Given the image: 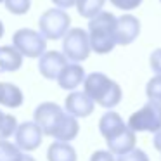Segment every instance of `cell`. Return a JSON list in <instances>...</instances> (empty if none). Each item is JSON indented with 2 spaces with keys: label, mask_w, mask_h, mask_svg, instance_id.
Returning <instances> with one entry per match:
<instances>
[{
  "label": "cell",
  "mask_w": 161,
  "mask_h": 161,
  "mask_svg": "<svg viewBox=\"0 0 161 161\" xmlns=\"http://www.w3.org/2000/svg\"><path fill=\"white\" fill-rule=\"evenodd\" d=\"M109 2L121 11H133L142 4V0H109Z\"/></svg>",
  "instance_id": "24"
},
{
  "label": "cell",
  "mask_w": 161,
  "mask_h": 161,
  "mask_svg": "<svg viewBox=\"0 0 161 161\" xmlns=\"http://www.w3.org/2000/svg\"><path fill=\"white\" fill-rule=\"evenodd\" d=\"M146 95L149 101L161 102V75H156L154 78H151L146 85Z\"/></svg>",
  "instance_id": "21"
},
{
  "label": "cell",
  "mask_w": 161,
  "mask_h": 161,
  "mask_svg": "<svg viewBox=\"0 0 161 161\" xmlns=\"http://www.w3.org/2000/svg\"><path fill=\"white\" fill-rule=\"evenodd\" d=\"M63 52L68 56V59L73 63H81L88 59L92 52L90 36L83 28H73L66 33L63 42Z\"/></svg>",
  "instance_id": "6"
},
{
  "label": "cell",
  "mask_w": 161,
  "mask_h": 161,
  "mask_svg": "<svg viewBox=\"0 0 161 161\" xmlns=\"http://www.w3.org/2000/svg\"><path fill=\"white\" fill-rule=\"evenodd\" d=\"M18 144H11L7 139H0V161H21L25 154Z\"/></svg>",
  "instance_id": "19"
},
{
  "label": "cell",
  "mask_w": 161,
  "mask_h": 161,
  "mask_svg": "<svg viewBox=\"0 0 161 161\" xmlns=\"http://www.w3.org/2000/svg\"><path fill=\"white\" fill-rule=\"evenodd\" d=\"M140 33V21L132 14H125L118 18V28H116V40L118 45H128L135 42Z\"/></svg>",
  "instance_id": "11"
},
{
  "label": "cell",
  "mask_w": 161,
  "mask_h": 161,
  "mask_svg": "<svg viewBox=\"0 0 161 161\" xmlns=\"http://www.w3.org/2000/svg\"><path fill=\"white\" fill-rule=\"evenodd\" d=\"M85 81V69L80 66L78 63H73V64H68L61 75L57 76V83H59L61 88L64 90H75L80 83Z\"/></svg>",
  "instance_id": "12"
},
{
  "label": "cell",
  "mask_w": 161,
  "mask_h": 161,
  "mask_svg": "<svg viewBox=\"0 0 161 161\" xmlns=\"http://www.w3.org/2000/svg\"><path fill=\"white\" fill-rule=\"evenodd\" d=\"M38 25H40L42 35L47 40H59V38H64L66 33L69 31L71 19L64 12V9L57 7V9H49V11L43 12Z\"/></svg>",
  "instance_id": "5"
},
{
  "label": "cell",
  "mask_w": 161,
  "mask_h": 161,
  "mask_svg": "<svg viewBox=\"0 0 161 161\" xmlns=\"http://www.w3.org/2000/svg\"><path fill=\"white\" fill-rule=\"evenodd\" d=\"M12 43L21 50L23 56L26 57H40L47 49L45 36L42 35V31L36 33L30 28L18 30L12 36Z\"/></svg>",
  "instance_id": "7"
},
{
  "label": "cell",
  "mask_w": 161,
  "mask_h": 161,
  "mask_svg": "<svg viewBox=\"0 0 161 161\" xmlns=\"http://www.w3.org/2000/svg\"><path fill=\"white\" fill-rule=\"evenodd\" d=\"M2 118H4V113L0 111V121H2Z\"/></svg>",
  "instance_id": "32"
},
{
  "label": "cell",
  "mask_w": 161,
  "mask_h": 161,
  "mask_svg": "<svg viewBox=\"0 0 161 161\" xmlns=\"http://www.w3.org/2000/svg\"><path fill=\"white\" fill-rule=\"evenodd\" d=\"M90 161H116L111 151H95L92 154Z\"/></svg>",
  "instance_id": "26"
},
{
  "label": "cell",
  "mask_w": 161,
  "mask_h": 161,
  "mask_svg": "<svg viewBox=\"0 0 161 161\" xmlns=\"http://www.w3.org/2000/svg\"><path fill=\"white\" fill-rule=\"evenodd\" d=\"M116 161H149V156L142 149H132L125 154H119Z\"/></svg>",
  "instance_id": "23"
},
{
  "label": "cell",
  "mask_w": 161,
  "mask_h": 161,
  "mask_svg": "<svg viewBox=\"0 0 161 161\" xmlns=\"http://www.w3.org/2000/svg\"><path fill=\"white\" fill-rule=\"evenodd\" d=\"M2 2H4V0H0V4H2Z\"/></svg>",
  "instance_id": "33"
},
{
  "label": "cell",
  "mask_w": 161,
  "mask_h": 161,
  "mask_svg": "<svg viewBox=\"0 0 161 161\" xmlns=\"http://www.w3.org/2000/svg\"><path fill=\"white\" fill-rule=\"evenodd\" d=\"M151 63V69L154 71L156 75H161V49H156L149 57Z\"/></svg>",
  "instance_id": "25"
},
{
  "label": "cell",
  "mask_w": 161,
  "mask_h": 161,
  "mask_svg": "<svg viewBox=\"0 0 161 161\" xmlns=\"http://www.w3.org/2000/svg\"><path fill=\"white\" fill-rule=\"evenodd\" d=\"M52 2L61 9H69V7H75V5H76V0H52Z\"/></svg>",
  "instance_id": "27"
},
{
  "label": "cell",
  "mask_w": 161,
  "mask_h": 161,
  "mask_svg": "<svg viewBox=\"0 0 161 161\" xmlns=\"http://www.w3.org/2000/svg\"><path fill=\"white\" fill-rule=\"evenodd\" d=\"M85 92L102 108H114L119 104L123 94L121 87L104 73H90L83 81Z\"/></svg>",
  "instance_id": "3"
},
{
  "label": "cell",
  "mask_w": 161,
  "mask_h": 161,
  "mask_svg": "<svg viewBox=\"0 0 161 161\" xmlns=\"http://www.w3.org/2000/svg\"><path fill=\"white\" fill-rule=\"evenodd\" d=\"M14 137H16V144L23 151H35L42 144L43 130L35 119L33 121H25L18 126Z\"/></svg>",
  "instance_id": "8"
},
{
  "label": "cell",
  "mask_w": 161,
  "mask_h": 161,
  "mask_svg": "<svg viewBox=\"0 0 161 161\" xmlns=\"http://www.w3.org/2000/svg\"><path fill=\"white\" fill-rule=\"evenodd\" d=\"M4 4H5V9L9 12H12L16 16H23L30 11L31 0H4Z\"/></svg>",
  "instance_id": "22"
},
{
  "label": "cell",
  "mask_w": 161,
  "mask_h": 161,
  "mask_svg": "<svg viewBox=\"0 0 161 161\" xmlns=\"http://www.w3.org/2000/svg\"><path fill=\"white\" fill-rule=\"evenodd\" d=\"M18 121L12 114H4L2 121H0V139H9L11 135H14L18 130Z\"/></svg>",
  "instance_id": "20"
},
{
  "label": "cell",
  "mask_w": 161,
  "mask_h": 161,
  "mask_svg": "<svg viewBox=\"0 0 161 161\" xmlns=\"http://www.w3.org/2000/svg\"><path fill=\"white\" fill-rule=\"evenodd\" d=\"M33 119L42 126L45 135L64 142H71L80 130L76 116L61 109L56 102H42L33 113Z\"/></svg>",
  "instance_id": "1"
},
{
  "label": "cell",
  "mask_w": 161,
  "mask_h": 161,
  "mask_svg": "<svg viewBox=\"0 0 161 161\" xmlns=\"http://www.w3.org/2000/svg\"><path fill=\"white\" fill-rule=\"evenodd\" d=\"M116 28L118 18L111 12H99L88 21V36H90L92 50L97 54H109L116 47Z\"/></svg>",
  "instance_id": "2"
},
{
  "label": "cell",
  "mask_w": 161,
  "mask_h": 161,
  "mask_svg": "<svg viewBox=\"0 0 161 161\" xmlns=\"http://www.w3.org/2000/svg\"><path fill=\"white\" fill-rule=\"evenodd\" d=\"M47 159L49 161H76V151L71 144L64 140H56L47 149Z\"/></svg>",
  "instance_id": "16"
},
{
  "label": "cell",
  "mask_w": 161,
  "mask_h": 161,
  "mask_svg": "<svg viewBox=\"0 0 161 161\" xmlns=\"http://www.w3.org/2000/svg\"><path fill=\"white\" fill-rule=\"evenodd\" d=\"M95 108V101L87 94V92H71L66 97V111L71 113L76 118H85L92 114Z\"/></svg>",
  "instance_id": "10"
},
{
  "label": "cell",
  "mask_w": 161,
  "mask_h": 161,
  "mask_svg": "<svg viewBox=\"0 0 161 161\" xmlns=\"http://www.w3.org/2000/svg\"><path fill=\"white\" fill-rule=\"evenodd\" d=\"M21 161H35V159H33V158L30 156V154H25V156H23V159H21Z\"/></svg>",
  "instance_id": "29"
},
{
  "label": "cell",
  "mask_w": 161,
  "mask_h": 161,
  "mask_svg": "<svg viewBox=\"0 0 161 161\" xmlns=\"http://www.w3.org/2000/svg\"><path fill=\"white\" fill-rule=\"evenodd\" d=\"M126 126L128 125H125L121 116H119L118 113H113V111L106 113V114L99 119V132H101V135L104 137L106 140L119 135Z\"/></svg>",
  "instance_id": "13"
},
{
  "label": "cell",
  "mask_w": 161,
  "mask_h": 161,
  "mask_svg": "<svg viewBox=\"0 0 161 161\" xmlns=\"http://www.w3.org/2000/svg\"><path fill=\"white\" fill-rule=\"evenodd\" d=\"M159 2H161V0H159Z\"/></svg>",
  "instance_id": "34"
},
{
  "label": "cell",
  "mask_w": 161,
  "mask_h": 161,
  "mask_svg": "<svg viewBox=\"0 0 161 161\" xmlns=\"http://www.w3.org/2000/svg\"><path fill=\"white\" fill-rule=\"evenodd\" d=\"M66 66H68V56L64 52H57V50L43 52L38 61V69L47 80H57V76Z\"/></svg>",
  "instance_id": "9"
},
{
  "label": "cell",
  "mask_w": 161,
  "mask_h": 161,
  "mask_svg": "<svg viewBox=\"0 0 161 161\" xmlns=\"http://www.w3.org/2000/svg\"><path fill=\"white\" fill-rule=\"evenodd\" d=\"M4 36V25H2V21H0V38Z\"/></svg>",
  "instance_id": "30"
},
{
  "label": "cell",
  "mask_w": 161,
  "mask_h": 161,
  "mask_svg": "<svg viewBox=\"0 0 161 161\" xmlns=\"http://www.w3.org/2000/svg\"><path fill=\"white\" fill-rule=\"evenodd\" d=\"M126 125L133 132H153L161 130V102L149 101L128 118Z\"/></svg>",
  "instance_id": "4"
},
{
  "label": "cell",
  "mask_w": 161,
  "mask_h": 161,
  "mask_svg": "<svg viewBox=\"0 0 161 161\" xmlns=\"http://www.w3.org/2000/svg\"><path fill=\"white\" fill-rule=\"evenodd\" d=\"M2 88H4V83H0V101H2Z\"/></svg>",
  "instance_id": "31"
},
{
  "label": "cell",
  "mask_w": 161,
  "mask_h": 161,
  "mask_svg": "<svg viewBox=\"0 0 161 161\" xmlns=\"http://www.w3.org/2000/svg\"><path fill=\"white\" fill-rule=\"evenodd\" d=\"M153 144H154V149H156V151H159V153H161V130H158V132L154 133Z\"/></svg>",
  "instance_id": "28"
},
{
  "label": "cell",
  "mask_w": 161,
  "mask_h": 161,
  "mask_svg": "<svg viewBox=\"0 0 161 161\" xmlns=\"http://www.w3.org/2000/svg\"><path fill=\"white\" fill-rule=\"evenodd\" d=\"M23 66V54L16 45L0 47V71H18Z\"/></svg>",
  "instance_id": "15"
},
{
  "label": "cell",
  "mask_w": 161,
  "mask_h": 161,
  "mask_svg": "<svg viewBox=\"0 0 161 161\" xmlns=\"http://www.w3.org/2000/svg\"><path fill=\"white\" fill-rule=\"evenodd\" d=\"M106 0H76V9L80 12L81 18L85 19H92L102 12V7H104Z\"/></svg>",
  "instance_id": "18"
},
{
  "label": "cell",
  "mask_w": 161,
  "mask_h": 161,
  "mask_svg": "<svg viewBox=\"0 0 161 161\" xmlns=\"http://www.w3.org/2000/svg\"><path fill=\"white\" fill-rule=\"evenodd\" d=\"M135 140H137L135 132H133L130 126H126L119 135L113 137V139L106 140V142H108L109 151H111L113 154H116V156H119V154H125V153H128V151L135 149Z\"/></svg>",
  "instance_id": "14"
},
{
  "label": "cell",
  "mask_w": 161,
  "mask_h": 161,
  "mask_svg": "<svg viewBox=\"0 0 161 161\" xmlns=\"http://www.w3.org/2000/svg\"><path fill=\"white\" fill-rule=\"evenodd\" d=\"M0 104L7 106V108H19L23 104V92L14 83H4Z\"/></svg>",
  "instance_id": "17"
}]
</instances>
